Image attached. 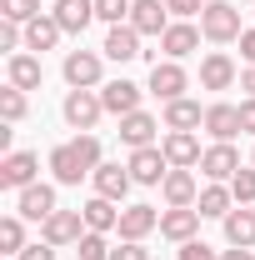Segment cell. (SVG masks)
Instances as JSON below:
<instances>
[{
	"instance_id": "26",
	"label": "cell",
	"mask_w": 255,
	"mask_h": 260,
	"mask_svg": "<svg viewBox=\"0 0 255 260\" xmlns=\"http://www.w3.org/2000/svg\"><path fill=\"white\" fill-rule=\"evenodd\" d=\"M160 195H165V205H195V200H200L190 170H170V175L160 180Z\"/></svg>"
},
{
	"instance_id": "9",
	"label": "cell",
	"mask_w": 255,
	"mask_h": 260,
	"mask_svg": "<svg viewBox=\"0 0 255 260\" xmlns=\"http://www.w3.org/2000/svg\"><path fill=\"white\" fill-rule=\"evenodd\" d=\"M200 220H205V215L190 210V205H170V210H160V235L175 240V245H185V240H195Z\"/></svg>"
},
{
	"instance_id": "42",
	"label": "cell",
	"mask_w": 255,
	"mask_h": 260,
	"mask_svg": "<svg viewBox=\"0 0 255 260\" xmlns=\"http://www.w3.org/2000/svg\"><path fill=\"white\" fill-rule=\"evenodd\" d=\"M240 55H245V65H255V30L240 35Z\"/></svg>"
},
{
	"instance_id": "36",
	"label": "cell",
	"mask_w": 255,
	"mask_h": 260,
	"mask_svg": "<svg viewBox=\"0 0 255 260\" xmlns=\"http://www.w3.org/2000/svg\"><path fill=\"white\" fill-rule=\"evenodd\" d=\"M75 150L85 155V165H90V170H95V165H100V140H95V135H90V130H80V135H75Z\"/></svg>"
},
{
	"instance_id": "43",
	"label": "cell",
	"mask_w": 255,
	"mask_h": 260,
	"mask_svg": "<svg viewBox=\"0 0 255 260\" xmlns=\"http://www.w3.org/2000/svg\"><path fill=\"white\" fill-rule=\"evenodd\" d=\"M220 260H255V255H250V250H240V245H230V250H225Z\"/></svg>"
},
{
	"instance_id": "6",
	"label": "cell",
	"mask_w": 255,
	"mask_h": 260,
	"mask_svg": "<svg viewBox=\"0 0 255 260\" xmlns=\"http://www.w3.org/2000/svg\"><path fill=\"white\" fill-rule=\"evenodd\" d=\"M35 175H40V155H30V150H10L0 160V185L5 190H25V185H35Z\"/></svg>"
},
{
	"instance_id": "20",
	"label": "cell",
	"mask_w": 255,
	"mask_h": 260,
	"mask_svg": "<svg viewBox=\"0 0 255 260\" xmlns=\"http://www.w3.org/2000/svg\"><path fill=\"white\" fill-rule=\"evenodd\" d=\"M55 20H60L65 35H80L90 20H95V0H55V10H50Z\"/></svg>"
},
{
	"instance_id": "44",
	"label": "cell",
	"mask_w": 255,
	"mask_h": 260,
	"mask_svg": "<svg viewBox=\"0 0 255 260\" xmlns=\"http://www.w3.org/2000/svg\"><path fill=\"white\" fill-rule=\"evenodd\" d=\"M240 90H250V95H255V65L245 70V75H240Z\"/></svg>"
},
{
	"instance_id": "3",
	"label": "cell",
	"mask_w": 255,
	"mask_h": 260,
	"mask_svg": "<svg viewBox=\"0 0 255 260\" xmlns=\"http://www.w3.org/2000/svg\"><path fill=\"white\" fill-rule=\"evenodd\" d=\"M60 70H65V85H70V90H95L100 75H105V65H100L95 50H70Z\"/></svg>"
},
{
	"instance_id": "31",
	"label": "cell",
	"mask_w": 255,
	"mask_h": 260,
	"mask_svg": "<svg viewBox=\"0 0 255 260\" xmlns=\"http://www.w3.org/2000/svg\"><path fill=\"white\" fill-rule=\"evenodd\" d=\"M25 110H30V105H25V90H15V85L0 90V120H5V125H20Z\"/></svg>"
},
{
	"instance_id": "27",
	"label": "cell",
	"mask_w": 255,
	"mask_h": 260,
	"mask_svg": "<svg viewBox=\"0 0 255 260\" xmlns=\"http://www.w3.org/2000/svg\"><path fill=\"white\" fill-rule=\"evenodd\" d=\"M195 125H205V110L195 105V100H165V130H195Z\"/></svg>"
},
{
	"instance_id": "5",
	"label": "cell",
	"mask_w": 255,
	"mask_h": 260,
	"mask_svg": "<svg viewBox=\"0 0 255 260\" xmlns=\"http://www.w3.org/2000/svg\"><path fill=\"white\" fill-rule=\"evenodd\" d=\"M130 175H135V185H160L165 175H170V160H165V150L160 145H140V150H130Z\"/></svg>"
},
{
	"instance_id": "32",
	"label": "cell",
	"mask_w": 255,
	"mask_h": 260,
	"mask_svg": "<svg viewBox=\"0 0 255 260\" xmlns=\"http://www.w3.org/2000/svg\"><path fill=\"white\" fill-rule=\"evenodd\" d=\"M75 260H110V240H105L100 230H85V235L75 240Z\"/></svg>"
},
{
	"instance_id": "18",
	"label": "cell",
	"mask_w": 255,
	"mask_h": 260,
	"mask_svg": "<svg viewBox=\"0 0 255 260\" xmlns=\"http://www.w3.org/2000/svg\"><path fill=\"white\" fill-rule=\"evenodd\" d=\"M130 25L140 35H165L170 30V10H165V0H135V10H130Z\"/></svg>"
},
{
	"instance_id": "21",
	"label": "cell",
	"mask_w": 255,
	"mask_h": 260,
	"mask_svg": "<svg viewBox=\"0 0 255 260\" xmlns=\"http://www.w3.org/2000/svg\"><path fill=\"white\" fill-rule=\"evenodd\" d=\"M155 115H145V110H130L120 115V140H125L130 150H140V145H155Z\"/></svg>"
},
{
	"instance_id": "19",
	"label": "cell",
	"mask_w": 255,
	"mask_h": 260,
	"mask_svg": "<svg viewBox=\"0 0 255 260\" xmlns=\"http://www.w3.org/2000/svg\"><path fill=\"white\" fill-rule=\"evenodd\" d=\"M235 85V60L225 50H210L200 60V90H230Z\"/></svg>"
},
{
	"instance_id": "37",
	"label": "cell",
	"mask_w": 255,
	"mask_h": 260,
	"mask_svg": "<svg viewBox=\"0 0 255 260\" xmlns=\"http://www.w3.org/2000/svg\"><path fill=\"white\" fill-rule=\"evenodd\" d=\"M110 260H150L145 240H120V250H110Z\"/></svg>"
},
{
	"instance_id": "11",
	"label": "cell",
	"mask_w": 255,
	"mask_h": 260,
	"mask_svg": "<svg viewBox=\"0 0 255 260\" xmlns=\"http://www.w3.org/2000/svg\"><path fill=\"white\" fill-rule=\"evenodd\" d=\"M185 85H190V75L180 70V60H155V65H150V95L180 100V95H185Z\"/></svg>"
},
{
	"instance_id": "34",
	"label": "cell",
	"mask_w": 255,
	"mask_h": 260,
	"mask_svg": "<svg viewBox=\"0 0 255 260\" xmlns=\"http://www.w3.org/2000/svg\"><path fill=\"white\" fill-rule=\"evenodd\" d=\"M230 195H235V205H255V165H240V170H235Z\"/></svg>"
},
{
	"instance_id": "4",
	"label": "cell",
	"mask_w": 255,
	"mask_h": 260,
	"mask_svg": "<svg viewBox=\"0 0 255 260\" xmlns=\"http://www.w3.org/2000/svg\"><path fill=\"white\" fill-rule=\"evenodd\" d=\"M55 210H60V205H55V185H45V180L15 190V215H25V220H50Z\"/></svg>"
},
{
	"instance_id": "40",
	"label": "cell",
	"mask_w": 255,
	"mask_h": 260,
	"mask_svg": "<svg viewBox=\"0 0 255 260\" xmlns=\"http://www.w3.org/2000/svg\"><path fill=\"white\" fill-rule=\"evenodd\" d=\"M15 260H55V245H50V240H35V245H25Z\"/></svg>"
},
{
	"instance_id": "25",
	"label": "cell",
	"mask_w": 255,
	"mask_h": 260,
	"mask_svg": "<svg viewBox=\"0 0 255 260\" xmlns=\"http://www.w3.org/2000/svg\"><path fill=\"white\" fill-rule=\"evenodd\" d=\"M80 215H85V230H100V235L120 225V205H115V200H105V195L85 200V205H80Z\"/></svg>"
},
{
	"instance_id": "17",
	"label": "cell",
	"mask_w": 255,
	"mask_h": 260,
	"mask_svg": "<svg viewBox=\"0 0 255 260\" xmlns=\"http://www.w3.org/2000/svg\"><path fill=\"white\" fill-rule=\"evenodd\" d=\"M115 230H120V240H145L150 230H160V210L155 205H125Z\"/></svg>"
},
{
	"instance_id": "16",
	"label": "cell",
	"mask_w": 255,
	"mask_h": 260,
	"mask_svg": "<svg viewBox=\"0 0 255 260\" xmlns=\"http://www.w3.org/2000/svg\"><path fill=\"white\" fill-rule=\"evenodd\" d=\"M90 180H95V195H105V200H115V205H120V200H125V190L135 185L130 165H105V160L95 165V175H90Z\"/></svg>"
},
{
	"instance_id": "1",
	"label": "cell",
	"mask_w": 255,
	"mask_h": 260,
	"mask_svg": "<svg viewBox=\"0 0 255 260\" xmlns=\"http://www.w3.org/2000/svg\"><path fill=\"white\" fill-rule=\"evenodd\" d=\"M200 35L205 40H215V45H230V40H240V10L230 5V0H205V10H200Z\"/></svg>"
},
{
	"instance_id": "2",
	"label": "cell",
	"mask_w": 255,
	"mask_h": 260,
	"mask_svg": "<svg viewBox=\"0 0 255 260\" xmlns=\"http://www.w3.org/2000/svg\"><path fill=\"white\" fill-rule=\"evenodd\" d=\"M60 115H65V125H70V130H95L100 115H105V100H100L95 90H65Z\"/></svg>"
},
{
	"instance_id": "33",
	"label": "cell",
	"mask_w": 255,
	"mask_h": 260,
	"mask_svg": "<svg viewBox=\"0 0 255 260\" xmlns=\"http://www.w3.org/2000/svg\"><path fill=\"white\" fill-rule=\"evenodd\" d=\"M130 10H135V0H95V20L105 25H125Z\"/></svg>"
},
{
	"instance_id": "7",
	"label": "cell",
	"mask_w": 255,
	"mask_h": 260,
	"mask_svg": "<svg viewBox=\"0 0 255 260\" xmlns=\"http://www.w3.org/2000/svg\"><path fill=\"white\" fill-rule=\"evenodd\" d=\"M80 235H85V215L80 210H55L50 220H40V240H50L55 250L60 245H75Z\"/></svg>"
},
{
	"instance_id": "35",
	"label": "cell",
	"mask_w": 255,
	"mask_h": 260,
	"mask_svg": "<svg viewBox=\"0 0 255 260\" xmlns=\"http://www.w3.org/2000/svg\"><path fill=\"white\" fill-rule=\"evenodd\" d=\"M0 15H5V20H20V25H30L35 15H45V10H40V0H0Z\"/></svg>"
},
{
	"instance_id": "29",
	"label": "cell",
	"mask_w": 255,
	"mask_h": 260,
	"mask_svg": "<svg viewBox=\"0 0 255 260\" xmlns=\"http://www.w3.org/2000/svg\"><path fill=\"white\" fill-rule=\"evenodd\" d=\"M40 75H45L40 70V55H25V50L10 55V85L15 90H40Z\"/></svg>"
},
{
	"instance_id": "15",
	"label": "cell",
	"mask_w": 255,
	"mask_h": 260,
	"mask_svg": "<svg viewBox=\"0 0 255 260\" xmlns=\"http://www.w3.org/2000/svg\"><path fill=\"white\" fill-rule=\"evenodd\" d=\"M100 100H105V115H130V110H140V85L135 80H105L100 85Z\"/></svg>"
},
{
	"instance_id": "14",
	"label": "cell",
	"mask_w": 255,
	"mask_h": 260,
	"mask_svg": "<svg viewBox=\"0 0 255 260\" xmlns=\"http://www.w3.org/2000/svg\"><path fill=\"white\" fill-rule=\"evenodd\" d=\"M140 40L145 35L135 30V25H110V35H105V45H100V55H110V60H140L145 50H140Z\"/></svg>"
},
{
	"instance_id": "22",
	"label": "cell",
	"mask_w": 255,
	"mask_h": 260,
	"mask_svg": "<svg viewBox=\"0 0 255 260\" xmlns=\"http://www.w3.org/2000/svg\"><path fill=\"white\" fill-rule=\"evenodd\" d=\"M205 130H210L215 140H235V135H240V105H225V100L205 105Z\"/></svg>"
},
{
	"instance_id": "28",
	"label": "cell",
	"mask_w": 255,
	"mask_h": 260,
	"mask_svg": "<svg viewBox=\"0 0 255 260\" xmlns=\"http://www.w3.org/2000/svg\"><path fill=\"white\" fill-rule=\"evenodd\" d=\"M60 20L55 15H35L30 25H25V50H55V40H60Z\"/></svg>"
},
{
	"instance_id": "30",
	"label": "cell",
	"mask_w": 255,
	"mask_h": 260,
	"mask_svg": "<svg viewBox=\"0 0 255 260\" xmlns=\"http://www.w3.org/2000/svg\"><path fill=\"white\" fill-rule=\"evenodd\" d=\"M25 250V215H5L0 220V255H20Z\"/></svg>"
},
{
	"instance_id": "45",
	"label": "cell",
	"mask_w": 255,
	"mask_h": 260,
	"mask_svg": "<svg viewBox=\"0 0 255 260\" xmlns=\"http://www.w3.org/2000/svg\"><path fill=\"white\" fill-rule=\"evenodd\" d=\"M250 165H255V155H250Z\"/></svg>"
},
{
	"instance_id": "8",
	"label": "cell",
	"mask_w": 255,
	"mask_h": 260,
	"mask_svg": "<svg viewBox=\"0 0 255 260\" xmlns=\"http://www.w3.org/2000/svg\"><path fill=\"white\" fill-rule=\"evenodd\" d=\"M160 150H165V160H170V170H190V165H200V140H195V130H170L165 140H160Z\"/></svg>"
},
{
	"instance_id": "13",
	"label": "cell",
	"mask_w": 255,
	"mask_h": 260,
	"mask_svg": "<svg viewBox=\"0 0 255 260\" xmlns=\"http://www.w3.org/2000/svg\"><path fill=\"white\" fill-rule=\"evenodd\" d=\"M160 50H165V60H185V55L200 50V30L190 20H170V30L160 35Z\"/></svg>"
},
{
	"instance_id": "39",
	"label": "cell",
	"mask_w": 255,
	"mask_h": 260,
	"mask_svg": "<svg viewBox=\"0 0 255 260\" xmlns=\"http://www.w3.org/2000/svg\"><path fill=\"white\" fill-rule=\"evenodd\" d=\"M165 10H170V15H180V20H190V15L205 10V0H165Z\"/></svg>"
},
{
	"instance_id": "38",
	"label": "cell",
	"mask_w": 255,
	"mask_h": 260,
	"mask_svg": "<svg viewBox=\"0 0 255 260\" xmlns=\"http://www.w3.org/2000/svg\"><path fill=\"white\" fill-rule=\"evenodd\" d=\"M180 260H220V255H215L205 240H185V245H180Z\"/></svg>"
},
{
	"instance_id": "41",
	"label": "cell",
	"mask_w": 255,
	"mask_h": 260,
	"mask_svg": "<svg viewBox=\"0 0 255 260\" xmlns=\"http://www.w3.org/2000/svg\"><path fill=\"white\" fill-rule=\"evenodd\" d=\"M240 130H245V135H255V95L240 100Z\"/></svg>"
},
{
	"instance_id": "12",
	"label": "cell",
	"mask_w": 255,
	"mask_h": 260,
	"mask_svg": "<svg viewBox=\"0 0 255 260\" xmlns=\"http://www.w3.org/2000/svg\"><path fill=\"white\" fill-rule=\"evenodd\" d=\"M200 170L210 175V180H220V185H230L235 180V170H240V150L230 145V140H215L205 155H200Z\"/></svg>"
},
{
	"instance_id": "24",
	"label": "cell",
	"mask_w": 255,
	"mask_h": 260,
	"mask_svg": "<svg viewBox=\"0 0 255 260\" xmlns=\"http://www.w3.org/2000/svg\"><path fill=\"white\" fill-rule=\"evenodd\" d=\"M195 210H200L205 220H225V215L235 210V195H230V185H220V180H210V185L200 190V200H195Z\"/></svg>"
},
{
	"instance_id": "10",
	"label": "cell",
	"mask_w": 255,
	"mask_h": 260,
	"mask_svg": "<svg viewBox=\"0 0 255 260\" xmlns=\"http://www.w3.org/2000/svg\"><path fill=\"white\" fill-rule=\"evenodd\" d=\"M50 170H55V185H80L85 175H95V170L85 165V155L75 150V140H70V145H55V150H50Z\"/></svg>"
},
{
	"instance_id": "23",
	"label": "cell",
	"mask_w": 255,
	"mask_h": 260,
	"mask_svg": "<svg viewBox=\"0 0 255 260\" xmlns=\"http://www.w3.org/2000/svg\"><path fill=\"white\" fill-rule=\"evenodd\" d=\"M220 225H225V240H230V245H240V250H255V210H250V205H235V210L225 215Z\"/></svg>"
}]
</instances>
